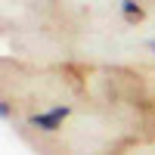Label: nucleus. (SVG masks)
Instances as JSON below:
<instances>
[{
  "label": "nucleus",
  "mask_w": 155,
  "mask_h": 155,
  "mask_svg": "<svg viewBox=\"0 0 155 155\" xmlns=\"http://www.w3.org/2000/svg\"><path fill=\"white\" fill-rule=\"evenodd\" d=\"M149 50H152V53H155V41H149Z\"/></svg>",
  "instance_id": "7ed1b4c3"
},
{
  "label": "nucleus",
  "mask_w": 155,
  "mask_h": 155,
  "mask_svg": "<svg viewBox=\"0 0 155 155\" xmlns=\"http://www.w3.org/2000/svg\"><path fill=\"white\" fill-rule=\"evenodd\" d=\"M121 12L127 19H143V9H140L137 0H121Z\"/></svg>",
  "instance_id": "f03ea898"
},
{
  "label": "nucleus",
  "mask_w": 155,
  "mask_h": 155,
  "mask_svg": "<svg viewBox=\"0 0 155 155\" xmlns=\"http://www.w3.org/2000/svg\"><path fill=\"white\" fill-rule=\"evenodd\" d=\"M68 106H56V109H50V112H41V115H34L31 118V127H37V130H47V134H53L62 127V121L68 118Z\"/></svg>",
  "instance_id": "f257e3e1"
}]
</instances>
